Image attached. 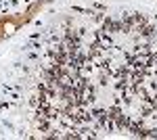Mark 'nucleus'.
Returning <instances> with one entry per match:
<instances>
[{"label": "nucleus", "instance_id": "obj_1", "mask_svg": "<svg viewBox=\"0 0 157 140\" xmlns=\"http://www.w3.org/2000/svg\"><path fill=\"white\" fill-rule=\"evenodd\" d=\"M136 34H138V38H140V40H151V38H155L157 27L153 23H145V25H140V27L136 29Z\"/></svg>", "mask_w": 157, "mask_h": 140}]
</instances>
